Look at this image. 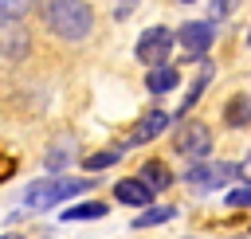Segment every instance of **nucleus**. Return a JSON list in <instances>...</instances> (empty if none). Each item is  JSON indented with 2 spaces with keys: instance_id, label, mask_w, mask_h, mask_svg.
Listing matches in <instances>:
<instances>
[{
  "instance_id": "nucleus-1",
  "label": "nucleus",
  "mask_w": 251,
  "mask_h": 239,
  "mask_svg": "<svg viewBox=\"0 0 251 239\" xmlns=\"http://www.w3.org/2000/svg\"><path fill=\"white\" fill-rule=\"evenodd\" d=\"M47 24L63 39H82L94 24V12H90V4H78V0H71V4L55 0V4H47Z\"/></svg>"
},
{
  "instance_id": "nucleus-2",
  "label": "nucleus",
  "mask_w": 251,
  "mask_h": 239,
  "mask_svg": "<svg viewBox=\"0 0 251 239\" xmlns=\"http://www.w3.org/2000/svg\"><path fill=\"white\" fill-rule=\"evenodd\" d=\"M90 180H35L24 196L27 208H55L63 196H75V192H86Z\"/></svg>"
},
{
  "instance_id": "nucleus-3",
  "label": "nucleus",
  "mask_w": 251,
  "mask_h": 239,
  "mask_svg": "<svg viewBox=\"0 0 251 239\" xmlns=\"http://www.w3.org/2000/svg\"><path fill=\"white\" fill-rule=\"evenodd\" d=\"M173 39H176V35H173L169 27H149V31L137 39V59H141L145 67H153V71L165 67V55L173 51Z\"/></svg>"
},
{
  "instance_id": "nucleus-4",
  "label": "nucleus",
  "mask_w": 251,
  "mask_h": 239,
  "mask_svg": "<svg viewBox=\"0 0 251 239\" xmlns=\"http://www.w3.org/2000/svg\"><path fill=\"white\" fill-rule=\"evenodd\" d=\"M173 145H176V153H184V157H204V153L212 149V133H208L204 121H184V125L176 129Z\"/></svg>"
},
{
  "instance_id": "nucleus-5",
  "label": "nucleus",
  "mask_w": 251,
  "mask_h": 239,
  "mask_svg": "<svg viewBox=\"0 0 251 239\" xmlns=\"http://www.w3.org/2000/svg\"><path fill=\"white\" fill-rule=\"evenodd\" d=\"M239 168L235 165H192L188 172H184V180L192 184V188H200V192H208V188H220L224 180H231Z\"/></svg>"
},
{
  "instance_id": "nucleus-6",
  "label": "nucleus",
  "mask_w": 251,
  "mask_h": 239,
  "mask_svg": "<svg viewBox=\"0 0 251 239\" xmlns=\"http://www.w3.org/2000/svg\"><path fill=\"white\" fill-rule=\"evenodd\" d=\"M212 24H184L180 31H176V39H180V47L188 51V55H204L208 47H212Z\"/></svg>"
},
{
  "instance_id": "nucleus-7",
  "label": "nucleus",
  "mask_w": 251,
  "mask_h": 239,
  "mask_svg": "<svg viewBox=\"0 0 251 239\" xmlns=\"http://www.w3.org/2000/svg\"><path fill=\"white\" fill-rule=\"evenodd\" d=\"M161 129H169V114H165V110H149V114H141V121L133 125L129 145H145V141H153Z\"/></svg>"
},
{
  "instance_id": "nucleus-8",
  "label": "nucleus",
  "mask_w": 251,
  "mask_h": 239,
  "mask_svg": "<svg viewBox=\"0 0 251 239\" xmlns=\"http://www.w3.org/2000/svg\"><path fill=\"white\" fill-rule=\"evenodd\" d=\"M114 196H118L122 204L141 208V204H149V200H153V188H149L141 176H133V180H118V184H114Z\"/></svg>"
},
{
  "instance_id": "nucleus-9",
  "label": "nucleus",
  "mask_w": 251,
  "mask_h": 239,
  "mask_svg": "<svg viewBox=\"0 0 251 239\" xmlns=\"http://www.w3.org/2000/svg\"><path fill=\"white\" fill-rule=\"evenodd\" d=\"M141 180H145V184L153 188V196H157V192H161L173 176H169V168H165L161 161H145V165H141Z\"/></svg>"
},
{
  "instance_id": "nucleus-10",
  "label": "nucleus",
  "mask_w": 251,
  "mask_h": 239,
  "mask_svg": "<svg viewBox=\"0 0 251 239\" xmlns=\"http://www.w3.org/2000/svg\"><path fill=\"white\" fill-rule=\"evenodd\" d=\"M176 78H180V74H176L173 67H157V71H149L145 86H149L153 94H165V90H173V86H176Z\"/></svg>"
},
{
  "instance_id": "nucleus-11",
  "label": "nucleus",
  "mask_w": 251,
  "mask_h": 239,
  "mask_svg": "<svg viewBox=\"0 0 251 239\" xmlns=\"http://www.w3.org/2000/svg\"><path fill=\"white\" fill-rule=\"evenodd\" d=\"M165 219H173V208H169V204H157V208H145V212L133 219V227H153V223H165Z\"/></svg>"
},
{
  "instance_id": "nucleus-12",
  "label": "nucleus",
  "mask_w": 251,
  "mask_h": 239,
  "mask_svg": "<svg viewBox=\"0 0 251 239\" xmlns=\"http://www.w3.org/2000/svg\"><path fill=\"white\" fill-rule=\"evenodd\" d=\"M63 215L67 219H102L106 215V204H78V208H67Z\"/></svg>"
},
{
  "instance_id": "nucleus-13",
  "label": "nucleus",
  "mask_w": 251,
  "mask_h": 239,
  "mask_svg": "<svg viewBox=\"0 0 251 239\" xmlns=\"http://www.w3.org/2000/svg\"><path fill=\"white\" fill-rule=\"evenodd\" d=\"M231 125H243V121H251V102L247 98H231V106H227V114H224Z\"/></svg>"
},
{
  "instance_id": "nucleus-14",
  "label": "nucleus",
  "mask_w": 251,
  "mask_h": 239,
  "mask_svg": "<svg viewBox=\"0 0 251 239\" xmlns=\"http://www.w3.org/2000/svg\"><path fill=\"white\" fill-rule=\"evenodd\" d=\"M114 161H118V149H106V153L86 157V168H90V172H98V168H106V165H114Z\"/></svg>"
},
{
  "instance_id": "nucleus-15",
  "label": "nucleus",
  "mask_w": 251,
  "mask_h": 239,
  "mask_svg": "<svg viewBox=\"0 0 251 239\" xmlns=\"http://www.w3.org/2000/svg\"><path fill=\"white\" fill-rule=\"evenodd\" d=\"M227 204H231V208H251V188H235V192H227Z\"/></svg>"
},
{
  "instance_id": "nucleus-16",
  "label": "nucleus",
  "mask_w": 251,
  "mask_h": 239,
  "mask_svg": "<svg viewBox=\"0 0 251 239\" xmlns=\"http://www.w3.org/2000/svg\"><path fill=\"white\" fill-rule=\"evenodd\" d=\"M208 8H212V16H227L231 12V4H208Z\"/></svg>"
},
{
  "instance_id": "nucleus-17",
  "label": "nucleus",
  "mask_w": 251,
  "mask_h": 239,
  "mask_svg": "<svg viewBox=\"0 0 251 239\" xmlns=\"http://www.w3.org/2000/svg\"><path fill=\"white\" fill-rule=\"evenodd\" d=\"M0 239H20V235H0Z\"/></svg>"
},
{
  "instance_id": "nucleus-18",
  "label": "nucleus",
  "mask_w": 251,
  "mask_h": 239,
  "mask_svg": "<svg viewBox=\"0 0 251 239\" xmlns=\"http://www.w3.org/2000/svg\"><path fill=\"white\" fill-rule=\"evenodd\" d=\"M247 172H251V165H247Z\"/></svg>"
}]
</instances>
